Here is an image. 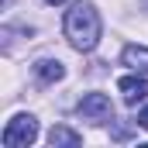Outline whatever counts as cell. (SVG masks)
<instances>
[{"mask_svg": "<svg viewBox=\"0 0 148 148\" xmlns=\"http://www.w3.org/2000/svg\"><path fill=\"white\" fill-rule=\"evenodd\" d=\"M62 31H66V38H69V45L76 52H93L100 45V35H103V21H100L97 7L90 0H76L66 10Z\"/></svg>", "mask_w": 148, "mask_h": 148, "instance_id": "1", "label": "cell"}, {"mask_svg": "<svg viewBox=\"0 0 148 148\" xmlns=\"http://www.w3.org/2000/svg\"><path fill=\"white\" fill-rule=\"evenodd\" d=\"M38 141V117L35 114H14L0 134V145L3 148H28Z\"/></svg>", "mask_w": 148, "mask_h": 148, "instance_id": "2", "label": "cell"}, {"mask_svg": "<svg viewBox=\"0 0 148 148\" xmlns=\"http://www.w3.org/2000/svg\"><path fill=\"white\" fill-rule=\"evenodd\" d=\"M76 110L83 114L86 121H93V124H107V121H114V103H110L107 93H86V97L79 100Z\"/></svg>", "mask_w": 148, "mask_h": 148, "instance_id": "3", "label": "cell"}, {"mask_svg": "<svg viewBox=\"0 0 148 148\" xmlns=\"http://www.w3.org/2000/svg\"><path fill=\"white\" fill-rule=\"evenodd\" d=\"M117 90H121V97H124L127 107H138V103L148 97V79H145V73L121 76V79H117Z\"/></svg>", "mask_w": 148, "mask_h": 148, "instance_id": "4", "label": "cell"}, {"mask_svg": "<svg viewBox=\"0 0 148 148\" xmlns=\"http://www.w3.org/2000/svg\"><path fill=\"white\" fill-rule=\"evenodd\" d=\"M35 79L41 86H55V83L66 79V66H62L59 59H38L35 62Z\"/></svg>", "mask_w": 148, "mask_h": 148, "instance_id": "5", "label": "cell"}, {"mask_svg": "<svg viewBox=\"0 0 148 148\" xmlns=\"http://www.w3.org/2000/svg\"><path fill=\"white\" fill-rule=\"evenodd\" d=\"M48 145L52 148H76V145H83V134L73 131V127H66V124H55L48 131Z\"/></svg>", "mask_w": 148, "mask_h": 148, "instance_id": "6", "label": "cell"}, {"mask_svg": "<svg viewBox=\"0 0 148 148\" xmlns=\"http://www.w3.org/2000/svg\"><path fill=\"white\" fill-rule=\"evenodd\" d=\"M121 62L131 66L134 73H148V45H127L121 52Z\"/></svg>", "mask_w": 148, "mask_h": 148, "instance_id": "7", "label": "cell"}, {"mask_svg": "<svg viewBox=\"0 0 148 148\" xmlns=\"http://www.w3.org/2000/svg\"><path fill=\"white\" fill-rule=\"evenodd\" d=\"M138 127H145V131H148V107L138 110Z\"/></svg>", "mask_w": 148, "mask_h": 148, "instance_id": "8", "label": "cell"}, {"mask_svg": "<svg viewBox=\"0 0 148 148\" xmlns=\"http://www.w3.org/2000/svg\"><path fill=\"white\" fill-rule=\"evenodd\" d=\"M45 3H66V0H45Z\"/></svg>", "mask_w": 148, "mask_h": 148, "instance_id": "9", "label": "cell"}]
</instances>
